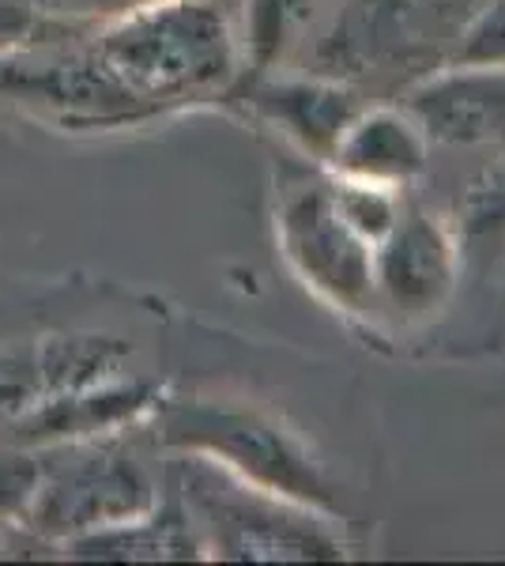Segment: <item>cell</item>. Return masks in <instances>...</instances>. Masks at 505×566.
<instances>
[{
    "mask_svg": "<svg viewBox=\"0 0 505 566\" xmlns=\"http://www.w3.org/2000/svg\"><path fill=\"white\" fill-rule=\"evenodd\" d=\"M144 317L148 306L114 280L0 269V442L64 397L151 374Z\"/></svg>",
    "mask_w": 505,
    "mask_h": 566,
    "instance_id": "obj_1",
    "label": "cell"
},
{
    "mask_svg": "<svg viewBox=\"0 0 505 566\" xmlns=\"http://www.w3.org/2000/svg\"><path fill=\"white\" fill-rule=\"evenodd\" d=\"M151 427L39 450V483L23 514V559H50L76 536L151 514L170 491Z\"/></svg>",
    "mask_w": 505,
    "mask_h": 566,
    "instance_id": "obj_2",
    "label": "cell"
},
{
    "mask_svg": "<svg viewBox=\"0 0 505 566\" xmlns=\"http://www.w3.org/2000/svg\"><path fill=\"white\" fill-rule=\"evenodd\" d=\"M98 57L162 114L223 95L238 76V31L227 0H155L87 27Z\"/></svg>",
    "mask_w": 505,
    "mask_h": 566,
    "instance_id": "obj_3",
    "label": "cell"
},
{
    "mask_svg": "<svg viewBox=\"0 0 505 566\" xmlns=\"http://www.w3.org/2000/svg\"><path fill=\"white\" fill-rule=\"evenodd\" d=\"M162 109L144 103L98 57L87 31L53 34L0 53V122L64 140H103L159 122Z\"/></svg>",
    "mask_w": 505,
    "mask_h": 566,
    "instance_id": "obj_4",
    "label": "cell"
},
{
    "mask_svg": "<svg viewBox=\"0 0 505 566\" xmlns=\"http://www.w3.org/2000/svg\"><path fill=\"white\" fill-rule=\"evenodd\" d=\"M151 431L167 453L211 461L256 491L306 510L333 506V491L298 438L256 408L211 397H178L167 386Z\"/></svg>",
    "mask_w": 505,
    "mask_h": 566,
    "instance_id": "obj_5",
    "label": "cell"
},
{
    "mask_svg": "<svg viewBox=\"0 0 505 566\" xmlns=\"http://www.w3.org/2000/svg\"><path fill=\"white\" fill-rule=\"evenodd\" d=\"M170 483L211 559H336V541L306 506L256 491L219 464L173 453Z\"/></svg>",
    "mask_w": 505,
    "mask_h": 566,
    "instance_id": "obj_6",
    "label": "cell"
},
{
    "mask_svg": "<svg viewBox=\"0 0 505 566\" xmlns=\"http://www.w3.org/2000/svg\"><path fill=\"white\" fill-rule=\"evenodd\" d=\"M280 245L295 272L320 295L344 306H362L374 287V253L339 216L333 181L287 189L275 212Z\"/></svg>",
    "mask_w": 505,
    "mask_h": 566,
    "instance_id": "obj_7",
    "label": "cell"
},
{
    "mask_svg": "<svg viewBox=\"0 0 505 566\" xmlns=\"http://www.w3.org/2000/svg\"><path fill=\"white\" fill-rule=\"evenodd\" d=\"M374 280L397 310L427 314L453 283V245L430 216H400L374 253Z\"/></svg>",
    "mask_w": 505,
    "mask_h": 566,
    "instance_id": "obj_8",
    "label": "cell"
},
{
    "mask_svg": "<svg viewBox=\"0 0 505 566\" xmlns=\"http://www.w3.org/2000/svg\"><path fill=\"white\" fill-rule=\"evenodd\" d=\"M411 109L434 140H498L505 136V65H475L438 80L411 98Z\"/></svg>",
    "mask_w": 505,
    "mask_h": 566,
    "instance_id": "obj_9",
    "label": "cell"
},
{
    "mask_svg": "<svg viewBox=\"0 0 505 566\" xmlns=\"http://www.w3.org/2000/svg\"><path fill=\"white\" fill-rule=\"evenodd\" d=\"M57 559H106V563H155V559H204L200 541L181 510L173 483L167 499L151 514L125 525H109L98 533L76 536L57 552Z\"/></svg>",
    "mask_w": 505,
    "mask_h": 566,
    "instance_id": "obj_10",
    "label": "cell"
},
{
    "mask_svg": "<svg viewBox=\"0 0 505 566\" xmlns=\"http://www.w3.org/2000/svg\"><path fill=\"white\" fill-rule=\"evenodd\" d=\"M328 159L339 167L344 178L362 181H408L427 167V148L422 136L392 109H374V114H355L344 136Z\"/></svg>",
    "mask_w": 505,
    "mask_h": 566,
    "instance_id": "obj_11",
    "label": "cell"
},
{
    "mask_svg": "<svg viewBox=\"0 0 505 566\" xmlns=\"http://www.w3.org/2000/svg\"><path fill=\"white\" fill-rule=\"evenodd\" d=\"M256 114L283 125L302 148L333 155L336 140L358 114L355 98L333 84H261L250 95Z\"/></svg>",
    "mask_w": 505,
    "mask_h": 566,
    "instance_id": "obj_12",
    "label": "cell"
},
{
    "mask_svg": "<svg viewBox=\"0 0 505 566\" xmlns=\"http://www.w3.org/2000/svg\"><path fill=\"white\" fill-rule=\"evenodd\" d=\"M467 0H366V12H358L347 23L344 45L358 50H389L403 34L422 31V27L445 23L453 12H461Z\"/></svg>",
    "mask_w": 505,
    "mask_h": 566,
    "instance_id": "obj_13",
    "label": "cell"
},
{
    "mask_svg": "<svg viewBox=\"0 0 505 566\" xmlns=\"http://www.w3.org/2000/svg\"><path fill=\"white\" fill-rule=\"evenodd\" d=\"M39 450H15L0 442V559H23V514L39 483Z\"/></svg>",
    "mask_w": 505,
    "mask_h": 566,
    "instance_id": "obj_14",
    "label": "cell"
},
{
    "mask_svg": "<svg viewBox=\"0 0 505 566\" xmlns=\"http://www.w3.org/2000/svg\"><path fill=\"white\" fill-rule=\"evenodd\" d=\"M333 197H336L339 216L347 219V227H351L366 245H381L400 219L397 197H392L389 186H381V181H362V178L333 181Z\"/></svg>",
    "mask_w": 505,
    "mask_h": 566,
    "instance_id": "obj_15",
    "label": "cell"
},
{
    "mask_svg": "<svg viewBox=\"0 0 505 566\" xmlns=\"http://www.w3.org/2000/svg\"><path fill=\"white\" fill-rule=\"evenodd\" d=\"M27 4H31L42 20H50L57 27H72V31H87V27L117 20V15H125V12L155 4V0H27Z\"/></svg>",
    "mask_w": 505,
    "mask_h": 566,
    "instance_id": "obj_16",
    "label": "cell"
},
{
    "mask_svg": "<svg viewBox=\"0 0 505 566\" xmlns=\"http://www.w3.org/2000/svg\"><path fill=\"white\" fill-rule=\"evenodd\" d=\"M53 31H61V27L42 20L27 0H0V53L15 50V45H27Z\"/></svg>",
    "mask_w": 505,
    "mask_h": 566,
    "instance_id": "obj_17",
    "label": "cell"
},
{
    "mask_svg": "<svg viewBox=\"0 0 505 566\" xmlns=\"http://www.w3.org/2000/svg\"><path fill=\"white\" fill-rule=\"evenodd\" d=\"M461 57L464 65H505V0H498L494 12H486L480 27L467 34Z\"/></svg>",
    "mask_w": 505,
    "mask_h": 566,
    "instance_id": "obj_18",
    "label": "cell"
}]
</instances>
